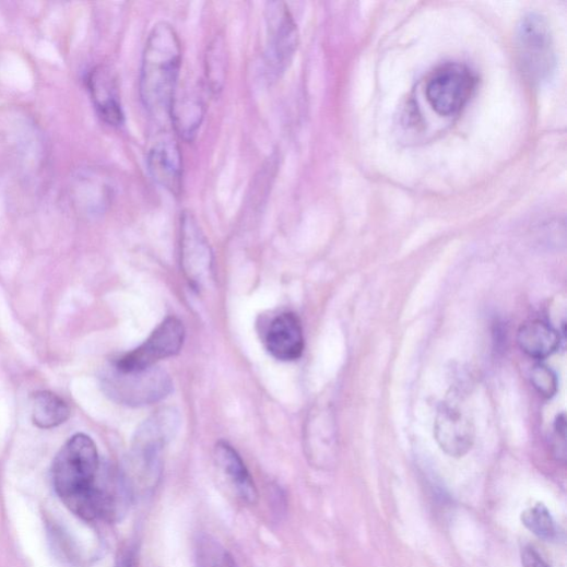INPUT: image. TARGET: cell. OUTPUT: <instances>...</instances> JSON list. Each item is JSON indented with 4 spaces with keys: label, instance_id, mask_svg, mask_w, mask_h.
Instances as JSON below:
<instances>
[{
    "label": "cell",
    "instance_id": "6da1fadb",
    "mask_svg": "<svg viewBox=\"0 0 567 567\" xmlns=\"http://www.w3.org/2000/svg\"><path fill=\"white\" fill-rule=\"evenodd\" d=\"M99 465L96 444L84 434L70 438L52 464L57 496L71 512L86 521H113L125 509L123 494L118 485L98 481Z\"/></svg>",
    "mask_w": 567,
    "mask_h": 567
},
{
    "label": "cell",
    "instance_id": "7a4b0ae2",
    "mask_svg": "<svg viewBox=\"0 0 567 567\" xmlns=\"http://www.w3.org/2000/svg\"><path fill=\"white\" fill-rule=\"evenodd\" d=\"M182 56L175 27L166 22L155 24L144 45L139 81L141 103L155 121L170 120L179 91Z\"/></svg>",
    "mask_w": 567,
    "mask_h": 567
},
{
    "label": "cell",
    "instance_id": "3957f363",
    "mask_svg": "<svg viewBox=\"0 0 567 567\" xmlns=\"http://www.w3.org/2000/svg\"><path fill=\"white\" fill-rule=\"evenodd\" d=\"M180 417L174 410H161L138 429L132 447V468L143 492L156 487L162 471V451L175 437Z\"/></svg>",
    "mask_w": 567,
    "mask_h": 567
},
{
    "label": "cell",
    "instance_id": "277c9868",
    "mask_svg": "<svg viewBox=\"0 0 567 567\" xmlns=\"http://www.w3.org/2000/svg\"><path fill=\"white\" fill-rule=\"evenodd\" d=\"M516 45L525 78L534 85L545 83L556 64L554 42L547 21L540 14L525 15L518 26Z\"/></svg>",
    "mask_w": 567,
    "mask_h": 567
},
{
    "label": "cell",
    "instance_id": "5b68a950",
    "mask_svg": "<svg viewBox=\"0 0 567 567\" xmlns=\"http://www.w3.org/2000/svg\"><path fill=\"white\" fill-rule=\"evenodd\" d=\"M104 385L115 401L130 407L149 406L173 390L168 373L156 366L133 371H121L113 366L105 376Z\"/></svg>",
    "mask_w": 567,
    "mask_h": 567
},
{
    "label": "cell",
    "instance_id": "8992f818",
    "mask_svg": "<svg viewBox=\"0 0 567 567\" xmlns=\"http://www.w3.org/2000/svg\"><path fill=\"white\" fill-rule=\"evenodd\" d=\"M477 78L465 64L448 62L437 68L427 81L426 96L441 117L458 115L475 92Z\"/></svg>",
    "mask_w": 567,
    "mask_h": 567
},
{
    "label": "cell",
    "instance_id": "52a82bcc",
    "mask_svg": "<svg viewBox=\"0 0 567 567\" xmlns=\"http://www.w3.org/2000/svg\"><path fill=\"white\" fill-rule=\"evenodd\" d=\"M267 66L272 74L280 75L292 63L299 46V33L295 19L283 2H270L265 7Z\"/></svg>",
    "mask_w": 567,
    "mask_h": 567
},
{
    "label": "cell",
    "instance_id": "ba28073f",
    "mask_svg": "<svg viewBox=\"0 0 567 567\" xmlns=\"http://www.w3.org/2000/svg\"><path fill=\"white\" fill-rule=\"evenodd\" d=\"M185 338L182 321L177 317H168L140 347L119 358L114 367L121 371H133L155 366L158 361L179 354Z\"/></svg>",
    "mask_w": 567,
    "mask_h": 567
},
{
    "label": "cell",
    "instance_id": "9c48e42d",
    "mask_svg": "<svg viewBox=\"0 0 567 567\" xmlns=\"http://www.w3.org/2000/svg\"><path fill=\"white\" fill-rule=\"evenodd\" d=\"M440 449L452 458H462L474 442V426L470 415L460 407L456 395L441 402L434 426Z\"/></svg>",
    "mask_w": 567,
    "mask_h": 567
},
{
    "label": "cell",
    "instance_id": "30bf717a",
    "mask_svg": "<svg viewBox=\"0 0 567 567\" xmlns=\"http://www.w3.org/2000/svg\"><path fill=\"white\" fill-rule=\"evenodd\" d=\"M181 263L193 285H201L212 272L213 255L198 220L185 211L180 222Z\"/></svg>",
    "mask_w": 567,
    "mask_h": 567
},
{
    "label": "cell",
    "instance_id": "8fae6325",
    "mask_svg": "<svg viewBox=\"0 0 567 567\" xmlns=\"http://www.w3.org/2000/svg\"><path fill=\"white\" fill-rule=\"evenodd\" d=\"M146 167L158 187L176 197L181 193L184 160L177 141L165 139L155 142L147 152Z\"/></svg>",
    "mask_w": 567,
    "mask_h": 567
},
{
    "label": "cell",
    "instance_id": "7c38bea8",
    "mask_svg": "<svg viewBox=\"0 0 567 567\" xmlns=\"http://www.w3.org/2000/svg\"><path fill=\"white\" fill-rule=\"evenodd\" d=\"M87 85L101 119L110 127H122L126 117L113 72L106 67H96L88 74Z\"/></svg>",
    "mask_w": 567,
    "mask_h": 567
},
{
    "label": "cell",
    "instance_id": "4fadbf2b",
    "mask_svg": "<svg viewBox=\"0 0 567 567\" xmlns=\"http://www.w3.org/2000/svg\"><path fill=\"white\" fill-rule=\"evenodd\" d=\"M267 347L273 357L283 362H293L304 352V334L298 317L293 312L277 316L267 334Z\"/></svg>",
    "mask_w": 567,
    "mask_h": 567
},
{
    "label": "cell",
    "instance_id": "5bb4252c",
    "mask_svg": "<svg viewBox=\"0 0 567 567\" xmlns=\"http://www.w3.org/2000/svg\"><path fill=\"white\" fill-rule=\"evenodd\" d=\"M216 461L238 497L249 505L259 500L256 483L237 451L226 442H218L215 450Z\"/></svg>",
    "mask_w": 567,
    "mask_h": 567
},
{
    "label": "cell",
    "instance_id": "9a60e30c",
    "mask_svg": "<svg viewBox=\"0 0 567 567\" xmlns=\"http://www.w3.org/2000/svg\"><path fill=\"white\" fill-rule=\"evenodd\" d=\"M517 341L520 350L534 359H545L559 347L557 331L542 319L524 322L518 332Z\"/></svg>",
    "mask_w": 567,
    "mask_h": 567
},
{
    "label": "cell",
    "instance_id": "2e32d148",
    "mask_svg": "<svg viewBox=\"0 0 567 567\" xmlns=\"http://www.w3.org/2000/svg\"><path fill=\"white\" fill-rule=\"evenodd\" d=\"M206 107L202 97L194 92L177 94L170 121L178 135L187 142L196 139L203 123Z\"/></svg>",
    "mask_w": 567,
    "mask_h": 567
},
{
    "label": "cell",
    "instance_id": "e0dca14e",
    "mask_svg": "<svg viewBox=\"0 0 567 567\" xmlns=\"http://www.w3.org/2000/svg\"><path fill=\"white\" fill-rule=\"evenodd\" d=\"M70 417L66 401L50 391H40L34 395L32 418L40 429H52L64 424Z\"/></svg>",
    "mask_w": 567,
    "mask_h": 567
},
{
    "label": "cell",
    "instance_id": "ac0fdd59",
    "mask_svg": "<svg viewBox=\"0 0 567 567\" xmlns=\"http://www.w3.org/2000/svg\"><path fill=\"white\" fill-rule=\"evenodd\" d=\"M227 61L225 38L217 35L209 44L205 52L206 87L214 96H218L224 90Z\"/></svg>",
    "mask_w": 567,
    "mask_h": 567
},
{
    "label": "cell",
    "instance_id": "d6986e66",
    "mask_svg": "<svg viewBox=\"0 0 567 567\" xmlns=\"http://www.w3.org/2000/svg\"><path fill=\"white\" fill-rule=\"evenodd\" d=\"M521 521L539 539L550 542L558 536L556 522L548 509L542 504H536L522 512Z\"/></svg>",
    "mask_w": 567,
    "mask_h": 567
},
{
    "label": "cell",
    "instance_id": "ffe728a7",
    "mask_svg": "<svg viewBox=\"0 0 567 567\" xmlns=\"http://www.w3.org/2000/svg\"><path fill=\"white\" fill-rule=\"evenodd\" d=\"M198 567H238L234 557L216 541L205 536L197 547Z\"/></svg>",
    "mask_w": 567,
    "mask_h": 567
},
{
    "label": "cell",
    "instance_id": "44dd1931",
    "mask_svg": "<svg viewBox=\"0 0 567 567\" xmlns=\"http://www.w3.org/2000/svg\"><path fill=\"white\" fill-rule=\"evenodd\" d=\"M531 382L535 390L544 398H553L558 388L555 373L546 365H535L531 370Z\"/></svg>",
    "mask_w": 567,
    "mask_h": 567
},
{
    "label": "cell",
    "instance_id": "7402d4cb",
    "mask_svg": "<svg viewBox=\"0 0 567 567\" xmlns=\"http://www.w3.org/2000/svg\"><path fill=\"white\" fill-rule=\"evenodd\" d=\"M552 451L557 461H566V418L564 414L557 416L552 436Z\"/></svg>",
    "mask_w": 567,
    "mask_h": 567
},
{
    "label": "cell",
    "instance_id": "603a6c76",
    "mask_svg": "<svg viewBox=\"0 0 567 567\" xmlns=\"http://www.w3.org/2000/svg\"><path fill=\"white\" fill-rule=\"evenodd\" d=\"M523 567H551L540 553L532 546H525L521 553Z\"/></svg>",
    "mask_w": 567,
    "mask_h": 567
},
{
    "label": "cell",
    "instance_id": "cb8c5ba5",
    "mask_svg": "<svg viewBox=\"0 0 567 567\" xmlns=\"http://www.w3.org/2000/svg\"><path fill=\"white\" fill-rule=\"evenodd\" d=\"M117 567H137L134 556L132 554H126L123 555Z\"/></svg>",
    "mask_w": 567,
    "mask_h": 567
}]
</instances>
